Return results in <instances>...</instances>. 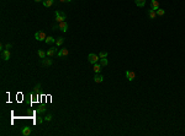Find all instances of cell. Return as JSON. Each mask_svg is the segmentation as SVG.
Masks as SVG:
<instances>
[{
  "label": "cell",
  "mask_w": 185,
  "mask_h": 136,
  "mask_svg": "<svg viewBox=\"0 0 185 136\" xmlns=\"http://www.w3.org/2000/svg\"><path fill=\"white\" fill-rule=\"evenodd\" d=\"M54 15H56V22H57V23L63 22V21H66V20H67V15H66L64 12L59 11V10H56Z\"/></svg>",
  "instance_id": "6da1fadb"
},
{
  "label": "cell",
  "mask_w": 185,
  "mask_h": 136,
  "mask_svg": "<svg viewBox=\"0 0 185 136\" xmlns=\"http://www.w3.org/2000/svg\"><path fill=\"white\" fill-rule=\"evenodd\" d=\"M88 60L94 65V64H96L99 60H100V58H99V55H96V54H94V53H91V54H89L88 55Z\"/></svg>",
  "instance_id": "7a4b0ae2"
},
{
  "label": "cell",
  "mask_w": 185,
  "mask_h": 136,
  "mask_svg": "<svg viewBox=\"0 0 185 136\" xmlns=\"http://www.w3.org/2000/svg\"><path fill=\"white\" fill-rule=\"evenodd\" d=\"M35 38H36L38 42H41V40H44L47 38V36H46V33L43 31H37L36 33H35Z\"/></svg>",
  "instance_id": "3957f363"
},
{
  "label": "cell",
  "mask_w": 185,
  "mask_h": 136,
  "mask_svg": "<svg viewBox=\"0 0 185 136\" xmlns=\"http://www.w3.org/2000/svg\"><path fill=\"white\" fill-rule=\"evenodd\" d=\"M57 28L61 30L62 32H67L68 28H69V26H68V23H67L66 21H63V22H59V23L57 25Z\"/></svg>",
  "instance_id": "277c9868"
},
{
  "label": "cell",
  "mask_w": 185,
  "mask_h": 136,
  "mask_svg": "<svg viewBox=\"0 0 185 136\" xmlns=\"http://www.w3.org/2000/svg\"><path fill=\"white\" fill-rule=\"evenodd\" d=\"M10 57H11V53H10L9 49H5V50L1 52V58H2V60L7 61V60H10Z\"/></svg>",
  "instance_id": "5b68a950"
},
{
  "label": "cell",
  "mask_w": 185,
  "mask_h": 136,
  "mask_svg": "<svg viewBox=\"0 0 185 136\" xmlns=\"http://www.w3.org/2000/svg\"><path fill=\"white\" fill-rule=\"evenodd\" d=\"M126 78L128 81H133L136 78V72H133L132 70H127L126 71Z\"/></svg>",
  "instance_id": "8992f818"
},
{
  "label": "cell",
  "mask_w": 185,
  "mask_h": 136,
  "mask_svg": "<svg viewBox=\"0 0 185 136\" xmlns=\"http://www.w3.org/2000/svg\"><path fill=\"white\" fill-rule=\"evenodd\" d=\"M69 54V50L67 49V48H62V49H59V52L57 53V55L59 57V58H63V57H67Z\"/></svg>",
  "instance_id": "52a82bcc"
},
{
  "label": "cell",
  "mask_w": 185,
  "mask_h": 136,
  "mask_svg": "<svg viewBox=\"0 0 185 136\" xmlns=\"http://www.w3.org/2000/svg\"><path fill=\"white\" fill-rule=\"evenodd\" d=\"M39 90H41V83L38 82L36 86L34 87V92H32V98H36V97H38V92H39Z\"/></svg>",
  "instance_id": "ba28073f"
},
{
  "label": "cell",
  "mask_w": 185,
  "mask_h": 136,
  "mask_svg": "<svg viewBox=\"0 0 185 136\" xmlns=\"http://www.w3.org/2000/svg\"><path fill=\"white\" fill-rule=\"evenodd\" d=\"M56 53H57V45H56V47H52V48H49V49L47 50V57H48V58H52V57H54Z\"/></svg>",
  "instance_id": "9c48e42d"
},
{
  "label": "cell",
  "mask_w": 185,
  "mask_h": 136,
  "mask_svg": "<svg viewBox=\"0 0 185 136\" xmlns=\"http://www.w3.org/2000/svg\"><path fill=\"white\" fill-rule=\"evenodd\" d=\"M41 64L43 65V66H51L52 64H53V61H52V59H41Z\"/></svg>",
  "instance_id": "30bf717a"
},
{
  "label": "cell",
  "mask_w": 185,
  "mask_h": 136,
  "mask_svg": "<svg viewBox=\"0 0 185 136\" xmlns=\"http://www.w3.org/2000/svg\"><path fill=\"white\" fill-rule=\"evenodd\" d=\"M150 9L157 11V10L159 9V1H157V0H150Z\"/></svg>",
  "instance_id": "8fae6325"
},
{
  "label": "cell",
  "mask_w": 185,
  "mask_h": 136,
  "mask_svg": "<svg viewBox=\"0 0 185 136\" xmlns=\"http://www.w3.org/2000/svg\"><path fill=\"white\" fill-rule=\"evenodd\" d=\"M94 81H95L96 83H101V82L104 81V76L100 75V74H95V76H94Z\"/></svg>",
  "instance_id": "7c38bea8"
},
{
  "label": "cell",
  "mask_w": 185,
  "mask_h": 136,
  "mask_svg": "<svg viewBox=\"0 0 185 136\" xmlns=\"http://www.w3.org/2000/svg\"><path fill=\"white\" fill-rule=\"evenodd\" d=\"M21 134H22L24 136H29L30 134H31V128H30V126H25V128L22 129Z\"/></svg>",
  "instance_id": "4fadbf2b"
},
{
  "label": "cell",
  "mask_w": 185,
  "mask_h": 136,
  "mask_svg": "<svg viewBox=\"0 0 185 136\" xmlns=\"http://www.w3.org/2000/svg\"><path fill=\"white\" fill-rule=\"evenodd\" d=\"M44 42H46L47 44H53V43H56V39H54V37H52V36H47V38L44 39Z\"/></svg>",
  "instance_id": "5bb4252c"
},
{
  "label": "cell",
  "mask_w": 185,
  "mask_h": 136,
  "mask_svg": "<svg viewBox=\"0 0 185 136\" xmlns=\"http://www.w3.org/2000/svg\"><path fill=\"white\" fill-rule=\"evenodd\" d=\"M148 16H149V19H155V16H157V12H155V10H152V9H149L148 10Z\"/></svg>",
  "instance_id": "9a60e30c"
},
{
  "label": "cell",
  "mask_w": 185,
  "mask_h": 136,
  "mask_svg": "<svg viewBox=\"0 0 185 136\" xmlns=\"http://www.w3.org/2000/svg\"><path fill=\"white\" fill-rule=\"evenodd\" d=\"M101 64H99V63H96V64H94V71H95V74H99L100 71H101Z\"/></svg>",
  "instance_id": "2e32d148"
},
{
  "label": "cell",
  "mask_w": 185,
  "mask_h": 136,
  "mask_svg": "<svg viewBox=\"0 0 185 136\" xmlns=\"http://www.w3.org/2000/svg\"><path fill=\"white\" fill-rule=\"evenodd\" d=\"M53 2H54V0H43V6L44 7H49V6L53 5Z\"/></svg>",
  "instance_id": "e0dca14e"
},
{
  "label": "cell",
  "mask_w": 185,
  "mask_h": 136,
  "mask_svg": "<svg viewBox=\"0 0 185 136\" xmlns=\"http://www.w3.org/2000/svg\"><path fill=\"white\" fill-rule=\"evenodd\" d=\"M63 43H64V38H63V37H59V38L56 39V45H57V47H61Z\"/></svg>",
  "instance_id": "ac0fdd59"
},
{
  "label": "cell",
  "mask_w": 185,
  "mask_h": 136,
  "mask_svg": "<svg viewBox=\"0 0 185 136\" xmlns=\"http://www.w3.org/2000/svg\"><path fill=\"white\" fill-rule=\"evenodd\" d=\"M135 2H136V5L138 7H143L145 4H146V0H135Z\"/></svg>",
  "instance_id": "d6986e66"
},
{
  "label": "cell",
  "mask_w": 185,
  "mask_h": 136,
  "mask_svg": "<svg viewBox=\"0 0 185 136\" xmlns=\"http://www.w3.org/2000/svg\"><path fill=\"white\" fill-rule=\"evenodd\" d=\"M46 112H47V108H44V107H39V108L36 109L37 114H43V113H46Z\"/></svg>",
  "instance_id": "ffe728a7"
},
{
  "label": "cell",
  "mask_w": 185,
  "mask_h": 136,
  "mask_svg": "<svg viewBox=\"0 0 185 136\" xmlns=\"http://www.w3.org/2000/svg\"><path fill=\"white\" fill-rule=\"evenodd\" d=\"M37 53H38V57H39L41 59H44V58L47 57V53H46V52H43V50H41V49H39Z\"/></svg>",
  "instance_id": "44dd1931"
},
{
  "label": "cell",
  "mask_w": 185,
  "mask_h": 136,
  "mask_svg": "<svg viewBox=\"0 0 185 136\" xmlns=\"http://www.w3.org/2000/svg\"><path fill=\"white\" fill-rule=\"evenodd\" d=\"M52 118H53V114H52V113H48V114H47V115H46V117H44L43 119H44V121L49 123V121L52 120Z\"/></svg>",
  "instance_id": "7402d4cb"
},
{
  "label": "cell",
  "mask_w": 185,
  "mask_h": 136,
  "mask_svg": "<svg viewBox=\"0 0 185 136\" xmlns=\"http://www.w3.org/2000/svg\"><path fill=\"white\" fill-rule=\"evenodd\" d=\"M100 64H101V66H108L109 61H108L106 58H103V59H100Z\"/></svg>",
  "instance_id": "603a6c76"
},
{
  "label": "cell",
  "mask_w": 185,
  "mask_h": 136,
  "mask_svg": "<svg viewBox=\"0 0 185 136\" xmlns=\"http://www.w3.org/2000/svg\"><path fill=\"white\" fill-rule=\"evenodd\" d=\"M99 58H100V59L108 58V52H100V53H99Z\"/></svg>",
  "instance_id": "cb8c5ba5"
},
{
  "label": "cell",
  "mask_w": 185,
  "mask_h": 136,
  "mask_svg": "<svg viewBox=\"0 0 185 136\" xmlns=\"http://www.w3.org/2000/svg\"><path fill=\"white\" fill-rule=\"evenodd\" d=\"M155 12H157V15H158V16H163V15L165 14V11H164L163 9H158Z\"/></svg>",
  "instance_id": "d4e9b609"
},
{
  "label": "cell",
  "mask_w": 185,
  "mask_h": 136,
  "mask_svg": "<svg viewBox=\"0 0 185 136\" xmlns=\"http://www.w3.org/2000/svg\"><path fill=\"white\" fill-rule=\"evenodd\" d=\"M43 121H44V119H43V118H41V117L36 118V123H37V124H42Z\"/></svg>",
  "instance_id": "484cf974"
},
{
  "label": "cell",
  "mask_w": 185,
  "mask_h": 136,
  "mask_svg": "<svg viewBox=\"0 0 185 136\" xmlns=\"http://www.w3.org/2000/svg\"><path fill=\"white\" fill-rule=\"evenodd\" d=\"M11 47H12V44H11V43H6V44H5V49H9V50H10V48H11Z\"/></svg>",
  "instance_id": "4316f807"
},
{
  "label": "cell",
  "mask_w": 185,
  "mask_h": 136,
  "mask_svg": "<svg viewBox=\"0 0 185 136\" xmlns=\"http://www.w3.org/2000/svg\"><path fill=\"white\" fill-rule=\"evenodd\" d=\"M61 2H64V1H72V0H59Z\"/></svg>",
  "instance_id": "83f0119b"
},
{
  "label": "cell",
  "mask_w": 185,
  "mask_h": 136,
  "mask_svg": "<svg viewBox=\"0 0 185 136\" xmlns=\"http://www.w3.org/2000/svg\"><path fill=\"white\" fill-rule=\"evenodd\" d=\"M35 1H37V2H39V1H43V0H35Z\"/></svg>",
  "instance_id": "f1b7e54d"
}]
</instances>
